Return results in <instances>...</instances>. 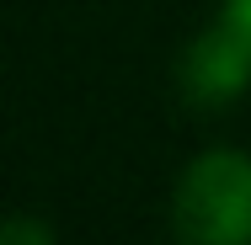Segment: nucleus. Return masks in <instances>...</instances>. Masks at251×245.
Here are the masks:
<instances>
[{
  "label": "nucleus",
  "instance_id": "nucleus-1",
  "mask_svg": "<svg viewBox=\"0 0 251 245\" xmlns=\"http://www.w3.org/2000/svg\"><path fill=\"white\" fill-rule=\"evenodd\" d=\"M176 245H251V155L208 149L171 192Z\"/></svg>",
  "mask_w": 251,
  "mask_h": 245
},
{
  "label": "nucleus",
  "instance_id": "nucleus-2",
  "mask_svg": "<svg viewBox=\"0 0 251 245\" xmlns=\"http://www.w3.org/2000/svg\"><path fill=\"white\" fill-rule=\"evenodd\" d=\"M251 86V53L214 22L193 38V48L182 53V91L198 107H225Z\"/></svg>",
  "mask_w": 251,
  "mask_h": 245
},
{
  "label": "nucleus",
  "instance_id": "nucleus-3",
  "mask_svg": "<svg viewBox=\"0 0 251 245\" xmlns=\"http://www.w3.org/2000/svg\"><path fill=\"white\" fill-rule=\"evenodd\" d=\"M0 245H53V235H49V224H43V219H32V213H11V219H5Z\"/></svg>",
  "mask_w": 251,
  "mask_h": 245
},
{
  "label": "nucleus",
  "instance_id": "nucleus-4",
  "mask_svg": "<svg viewBox=\"0 0 251 245\" xmlns=\"http://www.w3.org/2000/svg\"><path fill=\"white\" fill-rule=\"evenodd\" d=\"M219 27L251 53V0H225V11H219Z\"/></svg>",
  "mask_w": 251,
  "mask_h": 245
}]
</instances>
